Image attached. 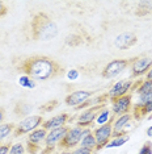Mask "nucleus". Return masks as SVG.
Instances as JSON below:
<instances>
[{"label":"nucleus","mask_w":152,"mask_h":154,"mask_svg":"<svg viewBox=\"0 0 152 154\" xmlns=\"http://www.w3.org/2000/svg\"><path fill=\"white\" fill-rule=\"evenodd\" d=\"M12 66L17 72L26 75L33 80H50L64 75L66 69L58 61L47 55H28L15 57Z\"/></svg>","instance_id":"f257e3e1"},{"label":"nucleus","mask_w":152,"mask_h":154,"mask_svg":"<svg viewBox=\"0 0 152 154\" xmlns=\"http://www.w3.org/2000/svg\"><path fill=\"white\" fill-rule=\"evenodd\" d=\"M28 38L33 41H50L59 33L57 23L46 12L39 11L32 16L28 23Z\"/></svg>","instance_id":"f03ea898"},{"label":"nucleus","mask_w":152,"mask_h":154,"mask_svg":"<svg viewBox=\"0 0 152 154\" xmlns=\"http://www.w3.org/2000/svg\"><path fill=\"white\" fill-rule=\"evenodd\" d=\"M115 115H112L110 120L104 125H100L96 129H93V136L96 140V149L95 152H100L101 149L106 148L108 142L112 140V134H113V122L115 120Z\"/></svg>","instance_id":"7ed1b4c3"},{"label":"nucleus","mask_w":152,"mask_h":154,"mask_svg":"<svg viewBox=\"0 0 152 154\" xmlns=\"http://www.w3.org/2000/svg\"><path fill=\"white\" fill-rule=\"evenodd\" d=\"M43 116L42 115H32L28 116L24 120H21L19 124L16 125L15 131H13V137H20L24 134H29L33 131H36L42 125L43 122Z\"/></svg>","instance_id":"20e7f679"},{"label":"nucleus","mask_w":152,"mask_h":154,"mask_svg":"<svg viewBox=\"0 0 152 154\" xmlns=\"http://www.w3.org/2000/svg\"><path fill=\"white\" fill-rule=\"evenodd\" d=\"M68 129H70V127L64 125V127L55 128L53 131H49V133L46 136V140H45V148L41 154H51L53 152H55V149L58 148L59 142L67 134Z\"/></svg>","instance_id":"39448f33"},{"label":"nucleus","mask_w":152,"mask_h":154,"mask_svg":"<svg viewBox=\"0 0 152 154\" xmlns=\"http://www.w3.org/2000/svg\"><path fill=\"white\" fill-rule=\"evenodd\" d=\"M133 58L130 59H113L108 65H105V67L101 71V76L104 79H113L117 75H119L123 70H126L129 66H131Z\"/></svg>","instance_id":"423d86ee"},{"label":"nucleus","mask_w":152,"mask_h":154,"mask_svg":"<svg viewBox=\"0 0 152 154\" xmlns=\"http://www.w3.org/2000/svg\"><path fill=\"white\" fill-rule=\"evenodd\" d=\"M83 132H84V129L80 128V127H71L68 129L67 134L63 137V140L59 142V145H58V148H59L62 152H64V150H70L72 148H76L77 145H80V141L83 138Z\"/></svg>","instance_id":"0eeeda50"},{"label":"nucleus","mask_w":152,"mask_h":154,"mask_svg":"<svg viewBox=\"0 0 152 154\" xmlns=\"http://www.w3.org/2000/svg\"><path fill=\"white\" fill-rule=\"evenodd\" d=\"M152 67V58L147 55H139V57H133L131 62V79L140 78L142 75H146L150 69Z\"/></svg>","instance_id":"6e6552de"},{"label":"nucleus","mask_w":152,"mask_h":154,"mask_svg":"<svg viewBox=\"0 0 152 154\" xmlns=\"http://www.w3.org/2000/svg\"><path fill=\"white\" fill-rule=\"evenodd\" d=\"M106 104H102V106H96V107H91L87 108V109L81 111V113L77 116L76 119V127H80V128H91L96 121V117H97L98 112L105 108Z\"/></svg>","instance_id":"1a4fd4ad"},{"label":"nucleus","mask_w":152,"mask_h":154,"mask_svg":"<svg viewBox=\"0 0 152 154\" xmlns=\"http://www.w3.org/2000/svg\"><path fill=\"white\" fill-rule=\"evenodd\" d=\"M112 103V111L113 115L115 116H121V115H126V113H131V109H133V94H127L125 96H121L118 99L110 100Z\"/></svg>","instance_id":"9d476101"},{"label":"nucleus","mask_w":152,"mask_h":154,"mask_svg":"<svg viewBox=\"0 0 152 154\" xmlns=\"http://www.w3.org/2000/svg\"><path fill=\"white\" fill-rule=\"evenodd\" d=\"M134 82L131 79H121L117 83H114L112 86V88L108 91V95H109V101L114 100V99H118L121 96H125L131 91V87H133Z\"/></svg>","instance_id":"9b49d317"},{"label":"nucleus","mask_w":152,"mask_h":154,"mask_svg":"<svg viewBox=\"0 0 152 154\" xmlns=\"http://www.w3.org/2000/svg\"><path fill=\"white\" fill-rule=\"evenodd\" d=\"M95 95V91H87V90H76L74 92L68 94L64 97V103L68 107H77L83 104L84 101H87L89 97Z\"/></svg>","instance_id":"f8f14e48"},{"label":"nucleus","mask_w":152,"mask_h":154,"mask_svg":"<svg viewBox=\"0 0 152 154\" xmlns=\"http://www.w3.org/2000/svg\"><path fill=\"white\" fill-rule=\"evenodd\" d=\"M131 120H133V115H131V113H126V115L117 116L115 120H114V122H113V134H112V138L129 134L125 128L130 124Z\"/></svg>","instance_id":"ddd939ff"},{"label":"nucleus","mask_w":152,"mask_h":154,"mask_svg":"<svg viewBox=\"0 0 152 154\" xmlns=\"http://www.w3.org/2000/svg\"><path fill=\"white\" fill-rule=\"evenodd\" d=\"M70 115L67 113V112H63V113H59L57 115V116H53L50 119H47V120H45L42 122V125H41V128H43L45 131H53L55 128H60V127H64L66 124H67L68 121H70Z\"/></svg>","instance_id":"4468645a"},{"label":"nucleus","mask_w":152,"mask_h":154,"mask_svg":"<svg viewBox=\"0 0 152 154\" xmlns=\"http://www.w3.org/2000/svg\"><path fill=\"white\" fill-rule=\"evenodd\" d=\"M138 42V36L133 32H123L119 36L115 37L114 45L119 49V50H127V49L133 48Z\"/></svg>","instance_id":"2eb2a0df"},{"label":"nucleus","mask_w":152,"mask_h":154,"mask_svg":"<svg viewBox=\"0 0 152 154\" xmlns=\"http://www.w3.org/2000/svg\"><path fill=\"white\" fill-rule=\"evenodd\" d=\"M152 113V101L150 103H135L133 104L131 115L135 121H142Z\"/></svg>","instance_id":"dca6fc26"},{"label":"nucleus","mask_w":152,"mask_h":154,"mask_svg":"<svg viewBox=\"0 0 152 154\" xmlns=\"http://www.w3.org/2000/svg\"><path fill=\"white\" fill-rule=\"evenodd\" d=\"M135 94L139 96L138 103H150L152 101V80L144 79L140 86L135 90Z\"/></svg>","instance_id":"f3484780"},{"label":"nucleus","mask_w":152,"mask_h":154,"mask_svg":"<svg viewBox=\"0 0 152 154\" xmlns=\"http://www.w3.org/2000/svg\"><path fill=\"white\" fill-rule=\"evenodd\" d=\"M108 100H109L108 92H106V94H101V95H98V96L93 95L92 97H89L87 101H84L83 104H80V106H77V107H75V111H84V109H87V108H91V107L108 104Z\"/></svg>","instance_id":"a211bd4d"},{"label":"nucleus","mask_w":152,"mask_h":154,"mask_svg":"<svg viewBox=\"0 0 152 154\" xmlns=\"http://www.w3.org/2000/svg\"><path fill=\"white\" fill-rule=\"evenodd\" d=\"M134 15L138 17H146L152 15V0H143V2L136 3Z\"/></svg>","instance_id":"6ab92c4d"},{"label":"nucleus","mask_w":152,"mask_h":154,"mask_svg":"<svg viewBox=\"0 0 152 154\" xmlns=\"http://www.w3.org/2000/svg\"><path fill=\"white\" fill-rule=\"evenodd\" d=\"M80 146H81V148L91 149V150L95 152V149H96V140H95V136H93V132L91 131V128H84V132H83V138L80 141Z\"/></svg>","instance_id":"aec40b11"},{"label":"nucleus","mask_w":152,"mask_h":154,"mask_svg":"<svg viewBox=\"0 0 152 154\" xmlns=\"http://www.w3.org/2000/svg\"><path fill=\"white\" fill-rule=\"evenodd\" d=\"M47 133H49V132L45 131L43 128H38V129H36V131H33L32 133H29L26 141H29L32 143H36V145H41V143L46 140Z\"/></svg>","instance_id":"412c9836"},{"label":"nucleus","mask_w":152,"mask_h":154,"mask_svg":"<svg viewBox=\"0 0 152 154\" xmlns=\"http://www.w3.org/2000/svg\"><path fill=\"white\" fill-rule=\"evenodd\" d=\"M30 111H32V107L22 100H19L15 104V107H13V112H15V115L17 117H22L25 115H29Z\"/></svg>","instance_id":"4be33fe9"},{"label":"nucleus","mask_w":152,"mask_h":154,"mask_svg":"<svg viewBox=\"0 0 152 154\" xmlns=\"http://www.w3.org/2000/svg\"><path fill=\"white\" fill-rule=\"evenodd\" d=\"M85 41V37L81 36L80 33H71L70 36L66 38V45L68 46H80L81 44H84Z\"/></svg>","instance_id":"5701e85b"},{"label":"nucleus","mask_w":152,"mask_h":154,"mask_svg":"<svg viewBox=\"0 0 152 154\" xmlns=\"http://www.w3.org/2000/svg\"><path fill=\"white\" fill-rule=\"evenodd\" d=\"M15 128L16 124H13V122H3V124H0V142L8 137V136H11L13 131H15Z\"/></svg>","instance_id":"b1692460"},{"label":"nucleus","mask_w":152,"mask_h":154,"mask_svg":"<svg viewBox=\"0 0 152 154\" xmlns=\"http://www.w3.org/2000/svg\"><path fill=\"white\" fill-rule=\"evenodd\" d=\"M112 111H110V108L108 107H105V108H102L101 111L98 112V115H97V117H96V124L97 125H104V124H106L109 120H110V117H112Z\"/></svg>","instance_id":"393cba45"},{"label":"nucleus","mask_w":152,"mask_h":154,"mask_svg":"<svg viewBox=\"0 0 152 154\" xmlns=\"http://www.w3.org/2000/svg\"><path fill=\"white\" fill-rule=\"evenodd\" d=\"M130 140V136L126 134V136H119V137H114L112 138L110 141L108 142V145H106V148L108 149H112V148H119V146L125 145V143Z\"/></svg>","instance_id":"a878e982"},{"label":"nucleus","mask_w":152,"mask_h":154,"mask_svg":"<svg viewBox=\"0 0 152 154\" xmlns=\"http://www.w3.org/2000/svg\"><path fill=\"white\" fill-rule=\"evenodd\" d=\"M19 85L21 87H25V88H36V80H33L26 75H21L19 79Z\"/></svg>","instance_id":"bb28decb"},{"label":"nucleus","mask_w":152,"mask_h":154,"mask_svg":"<svg viewBox=\"0 0 152 154\" xmlns=\"http://www.w3.org/2000/svg\"><path fill=\"white\" fill-rule=\"evenodd\" d=\"M58 106H59V100H57V99L50 100V101H47V103H45L43 106L39 107V112H45V113H47V112H53Z\"/></svg>","instance_id":"cd10ccee"},{"label":"nucleus","mask_w":152,"mask_h":154,"mask_svg":"<svg viewBox=\"0 0 152 154\" xmlns=\"http://www.w3.org/2000/svg\"><path fill=\"white\" fill-rule=\"evenodd\" d=\"M25 152H26L25 145L22 142H17V143H12L9 154H25Z\"/></svg>","instance_id":"c85d7f7f"},{"label":"nucleus","mask_w":152,"mask_h":154,"mask_svg":"<svg viewBox=\"0 0 152 154\" xmlns=\"http://www.w3.org/2000/svg\"><path fill=\"white\" fill-rule=\"evenodd\" d=\"M25 149H26V152L29 154H37L41 150V145H36V143H32V142L26 141Z\"/></svg>","instance_id":"c756f323"},{"label":"nucleus","mask_w":152,"mask_h":154,"mask_svg":"<svg viewBox=\"0 0 152 154\" xmlns=\"http://www.w3.org/2000/svg\"><path fill=\"white\" fill-rule=\"evenodd\" d=\"M139 154H152V142L151 141L144 142L139 150Z\"/></svg>","instance_id":"7c9ffc66"},{"label":"nucleus","mask_w":152,"mask_h":154,"mask_svg":"<svg viewBox=\"0 0 152 154\" xmlns=\"http://www.w3.org/2000/svg\"><path fill=\"white\" fill-rule=\"evenodd\" d=\"M12 142L8 141L5 143H0V154H9V150H11Z\"/></svg>","instance_id":"2f4dec72"},{"label":"nucleus","mask_w":152,"mask_h":154,"mask_svg":"<svg viewBox=\"0 0 152 154\" xmlns=\"http://www.w3.org/2000/svg\"><path fill=\"white\" fill-rule=\"evenodd\" d=\"M95 152L91 149H87V148H81V146H79V148H76L74 150V154H93Z\"/></svg>","instance_id":"473e14b6"},{"label":"nucleus","mask_w":152,"mask_h":154,"mask_svg":"<svg viewBox=\"0 0 152 154\" xmlns=\"http://www.w3.org/2000/svg\"><path fill=\"white\" fill-rule=\"evenodd\" d=\"M67 78L70 80H76L79 78V71H77V70H75V69L70 70V71L67 72Z\"/></svg>","instance_id":"72a5a7b5"},{"label":"nucleus","mask_w":152,"mask_h":154,"mask_svg":"<svg viewBox=\"0 0 152 154\" xmlns=\"http://www.w3.org/2000/svg\"><path fill=\"white\" fill-rule=\"evenodd\" d=\"M7 13H8V7L4 2H0V19L7 16Z\"/></svg>","instance_id":"f704fd0d"},{"label":"nucleus","mask_w":152,"mask_h":154,"mask_svg":"<svg viewBox=\"0 0 152 154\" xmlns=\"http://www.w3.org/2000/svg\"><path fill=\"white\" fill-rule=\"evenodd\" d=\"M4 119H5V108L0 107V124H3Z\"/></svg>","instance_id":"c9c22d12"},{"label":"nucleus","mask_w":152,"mask_h":154,"mask_svg":"<svg viewBox=\"0 0 152 154\" xmlns=\"http://www.w3.org/2000/svg\"><path fill=\"white\" fill-rule=\"evenodd\" d=\"M146 79H147V80H152V67L150 69V71H148L147 74H146Z\"/></svg>","instance_id":"e433bc0d"},{"label":"nucleus","mask_w":152,"mask_h":154,"mask_svg":"<svg viewBox=\"0 0 152 154\" xmlns=\"http://www.w3.org/2000/svg\"><path fill=\"white\" fill-rule=\"evenodd\" d=\"M146 133H147V136H148V137H152V125H151V127L147 129Z\"/></svg>","instance_id":"4c0bfd02"},{"label":"nucleus","mask_w":152,"mask_h":154,"mask_svg":"<svg viewBox=\"0 0 152 154\" xmlns=\"http://www.w3.org/2000/svg\"><path fill=\"white\" fill-rule=\"evenodd\" d=\"M59 154H74V152H70V150H64V152H62Z\"/></svg>","instance_id":"58836bf2"},{"label":"nucleus","mask_w":152,"mask_h":154,"mask_svg":"<svg viewBox=\"0 0 152 154\" xmlns=\"http://www.w3.org/2000/svg\"><path fill=\"white\" fill-rule=\"evenodd\" d=\"M147 119H148V120H152V113H151V115H150V116H148Z\"/></svg>","instance_id":"ea45409f"}]
</instances>
